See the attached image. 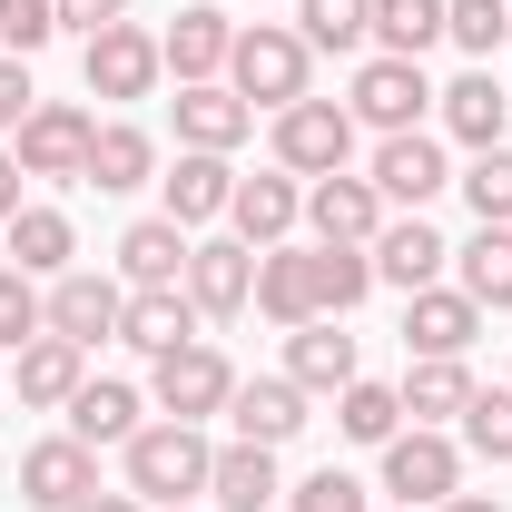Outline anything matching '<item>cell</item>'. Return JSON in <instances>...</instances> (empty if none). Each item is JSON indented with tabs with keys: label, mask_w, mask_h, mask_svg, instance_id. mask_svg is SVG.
Here are the masks:
<instances>
[{
	"label": "cell",
	"mask_w": 512,
	"mask_h": 512,
	"mask_svg": "<svg viewBox=\"0 0 512 512\" xmlns=\"http://www.w3.org/2000/svg\"><path fill=\"white\" fill-rule=\"evenodd\" d=\"M119 463H128V493H138V503H197L217 444H207L197 424H178V414H158V424H138L119 444Z\"/></svg>",
	"instance_id": "6da1fadb"
},
{
	"label": "cell",
	"mask_w": 512,
	"mask_h": 512,
	"mask_svg": "<svg viewBox=\"0 0 512 512\" xmlns=\"http://www.w3.org/2000/svg\"><path fill=\"white\" fill-rule=\"evenodd\" d=\"M306 79H316V50H306L286 20L237 30V50H227V89H237L247 109H296V99H306Z\"/></svg>",
	"instance_id": "7a4b0ae2"
},
{
	"label": "cell",
	"mask_w": 512,
	"mask_h": 512,
	"mask_svg": "<svg viewBox=\"0 0 512 512\" xmlns=\"http://www.w3.org/2000/svg\"><path fill=\"white\" fill-rule=\"evenodd\" d=\"M345 119L375 128V138H404V128L434 119V79H424V60H365L355 69V89H345Z\"/></svg>",
	"instance_id": "3957f363"
},
{
	"label": "cell",
	"mask_w": 512,
	"mask_h": 512,
	"mask_svg": "<svg viewBox=\"0 0 512 512\" xmlns=\"http://www.w3.org/2000/svg\"><path fill=\"white\" fill-rule=\"evenodd\" d=\"M79 79H89V99H158V79H168V50H158V30H138V20H109L99 40H79Z\"/></svg>",
	"instance_id": "277c9868"
},
{
	"label": "cell",
	"mask_w": 512,
	"mask_h": 512,
	"mask_svg": "<svg viewBox=\"0 0 512 512\" xmlns=\"http://www.w3.org/2000/svg\"><path fill=\"white\" fill-rule=\"evenodd\" d=\"M227 394H237V365L197 335L178 355H148V404L158 414H178V424H207V414H227Z\"/></svg>",
	"instance_id": "5b68a950"
},
{
	"label": "cell",
	"mask_w": 512,
	"mask_h": 512,
	"mask_svg": "<svg viewBox=\"0 0 512 512\" xmlns=\"http://www.w3.org/2000/svg\"><path fill=\"white\" fill-rule=\"evenodd\" d=\"M355 158V119H345V99H296V109H276V168L286 178H335Z\"/></svg>",
	"instance_id": "8992f818"
},
{
	"label": "cell",
	"mask_w": 512,
	"mask_h": 512,
	"mask_svg": "<svg viewBox=\"0 0 512 512\" xmlns=\"http://www.w3.org/2000/svg\"><path fill=\"white\" fill-rule=\"evenodd\" d=\"M384 493H394L404 512H434L444 493H463V444H453L444 424L394 434V444H384Z\"/></svg>",
	"instance_id": "52a82bcc"
},
{
	"label": "cell",
	"mask_w": 512,
	"mask_h": 512,
	"mask_svg": "<svg viewBox=\"0 0 512 512\" xmlns=\"http://www.w3.org/2000/svg\"><path fill=\"white\" fill-rule=\"evenodd\" d=\"M365 178H375V197L394 207V217H424V207H434V197L453 188V168H444V138H434V128L375 138V168H365Z\"/></svg>",
	"instance_id": "ba28073f"
},
{
	"label": "cell",
	"mask_w": 512,
	"mask_h": 512,
	"mask_svg": "<svg viewBox=\"0 0 512 512\" xmlns=\"http://www.w3.org/2000/svg\"><path fill=\"white\" fill-rule=\"evenodd\" d=\"M384 217H394V207L375 197V178H355V168L306 178V227H316V247H375Z\"/></svg>",
	"instance_id": "9c48e42d"
},
{
	"label": "cell",
	"mask_w": 512,
	"mask_h": 512,
	"mask_svg": "<svg viewBox=\"0 0 512 512\" xmlns=\"http://www.w3.org/2000/svg\"><path fill=\"white\" fill-rule=\"evenodd\" d=\"M99 493V453L79 444V434H50V444L20 453V503L30 512H79Z\"/></svg>",
	"instance_id": "30bf717a"
},
{
	"label": "cell",
	"mask_w": 512,
	"mask_h": 512,
	"mask_svg": "<svg viewBox=\"0 0 512 512\" xmlns=\"http://www.w3.org/2000/svg\"><path fill=\"white\" fill-rule=\"evenodd\" d=\"M178 286H188V306H197L207 325L247 316V296H256V247H237V237H197Z\"/></svg>",
	"instance_id": "8fae6325"
},
{
	"label": "cell",
	"mask_w": 512,
	"mask_h": 512,
	"mask_svg": "<svg viewBox=\"0 0 512 512\" xmlns=\"http://www.w3.org/2000/svg\"><path fill=\"white\" fill-rule=\"evenodd\" d=\"M227 424H237V444L286 453L296 434H306V384H296V375H237V394H227Z\"/></svg>",
	"instance_id": "7c38bea8"
},
{
	"label": "cell",
	"mask_w": 512,
	"mask_h": 512,
	"mask_svg": "<svg viewBox=\"0 0 512 512\" xmlns=\"http://www.w3.org/2000/svg\"><path fill=\"white\" fill-rule=\"evenodd\" d=\"M89 109H79V99H40V109H30V119H20V148H10V158H20V168H30V178H79V168H89Z\"/></svg>",
	"instance_id": "4fadbf2b"
},
{
	"label": "cell",
	"mask_w": 512,
	"mask_h": 512,
	"mask_svg": "<svg viewBox=\"0 0 512 512\" xmlns=\"http://www.w3.org/2000/svg\"><path fill=\"white\" fill-rule=\"evenodd\" d=\"M119 316H128V286H119V276H89V266L50 276V335H69V345H109Z\"/></svg>",
	"instance_id": "5bb4252c"
},
{
	"label": "cell",
	"mask_w": 512,
	"mask_h": 512,
	"mask_svg": "<svg viewBox=\"0 0 512 512\" xmlns=\"http://www.w3.org/2000/svg\"><path fill=\"white\" fill-rule=\"evenodd\" d=\"M365 256H375V286H394V296H424V286H444V266H453V247L424 227V217H384Z\"/></svg>",
	"instance_id": "9a60e30c"
},
{
	"label": "cell",
	"mask_w": 512,
	"mask_h": 512,
	"mask_svg": "<svg viewBox=\"0 0 512 512\" xmlns=\"http://www.w3.org/2000/svg\"><path fill=\"white\" fill-rule=\"evenodd\" d=\"M158 50H168V79L188 89V79H227V50H237V20L217 10V0H188L168 30H158Z\"/></svg>",
	"instance_id": "2e32d148"
},
{
	"label": "cell",
	"mask_w": 512,
	"mask_h": 512,
	"mask_svg": "<svg viewBox=\"0 0 512 512\" xmlns=\"http://www.w3.org/2000/svg\"><path fill=\"white\" fill-rule=\"evenodd\" d=\"M158 197H168L158 217H178V227L197 237V227H217V217H227V197H237V168H227L217 148H178V168L158 178Z\"/></svg>",
	"instance_id": "e0dca14e"
},
{
	"label": "cell",
	"mask_w": 512,
	"mask_h": 512,
	"mask_svg": "<svg viewBox=\"0 0 512 512\" xmlns=\"http://www.w3.org/2000/svg\"><path fill=\"white\" fill-rule=\"evenodd\" d=\"M266 325H316V247H256V296H247Z\"/></svg>",
	"instance_id": "ac0fdd59"
},
{
	"label": "cell",
	"mask_w": 512,
	"mask_h": 512,
	"mask_svg": "<svg viewBox=\"0 0 512 512\" xmlns=\"http://www.w3.org/2000/svg\"><path fill=\"white\" fill-rule=\"evenodd\" d=\"M306 217V178H286V168H266V178H237L227 197V227H237V247H286V227Z\"/></svg>",
	"instance_id": "d6986e66"
},
{
	"label": "cell",
	"mask_w": 512,
	"mask_h": 512,
	"mask_svg": "<svg viewBox=\"0 0 512 512\" xmlns=\"http://www.w3.org/2000/svg\"><path fill=\"white\" fill-rule=\"evenodd\" d=\"M158 178V138L138 119H99L89 128V168H79V188H99V197H128V188H148Z\"/></svg>",
	"instance_id": "ffe728a7"
},
{
	"label": "cell",
	"mask_w": 512,
	"mask_h": 512,
	"mask_svg": "<svg viewBox=\"0 0 512 512\" xmlns=\"http://www.w3.org/2000/svg\"><path fill=\"white\" fill-rule=\"evenodd\" d=\"M473 335H483V306H473L463 286L404 296V355H473Z\"/></svg>",
	"instance_id": "44dd1931"
},
{
	"label": "cell",
	"mask_w": 512,
	"mask_h": 512,
	"mask_svg": "<svg viewBox=\"0 0 512 512\" xmlns=\"http://www.w3.org/2000/svg\"><path fill=\"white\" fill-rule=\"evenodd\" d=\"M434 119H444V138H463V148H503V128H512V89L493 79V69H463L453 89H434Z\"/></svg>",
	"instance_id": "7402d4cb"
},
{
	"label": "cell",
	"mask_w": 512,
	"mask_h": 512,
	"mask_svg": "<svg viewBox=\"0 0 512 512\" xmlns=\"http://www.w3.org/2000/svg\"><path fill=\"white\" fill-rule=\"evenodd\" d=\"M197 335H207V316L188 306V286H138L119 316V345H138V355H178Z\"/></svg>",
	"instance_id": "603a6c76"
},
{
	"label": "cell",
	"mask_w": 512,
	"mask_h": 512,
	"mask_svg": "<svg viewBox=\"0 0 512 512\" xmlns=\"http://www.w3.org/2000/svg\"><path fill=\"white\" fill-rule=\"evenodd\" d=\"M10 384H20V404H40V414L60 404V414H69V394L89 384V345H69V335H30V345L10 355Z\"/></svg>",
	"instance_id": "cb8c5ba5"
},
{
	"label": "cell",
	"mask_w": 512,
	"mask_h": 512,
	"mask_svg": "<svg viewBox=\"0 0 512 512\" xmlns=\"http://www.w3.org/2000/svg\"><path fill=\"white\" fill-rule=\"evenodd\" d=\"M247 128H256V109L227 79H188V89H178V148H217V158H227Z\"/></svg>",
	"instance_id": "d4e9b609"
},
{
	"label": "cell",
	"mask_w": 512,
	"mask_h": 512,
	"mask_svg": "<svg viewBox=\"0 0 512 512\" xmlns=\"http://www.w3.org/2000/svg\"><path fill=\"white\" fill-rule=\"evenodd\" d=\"M286 375L306 384V394H345V384L365 375V365H355V335H345V316L296 325V335H286Z\"/></svg>",
	"instance_id": "484cf974"
},
{
	"label": "cell",
	"mask_w": 512,
	"mask_h": 512,
	"mask_svg": "<svg viewBox=\"0 0 512 512\" xmlns=\"http://www.w3.org/2000/svg\"><path fill=\"white\" fill-rule=\"evenodd\" d=\"M138 424H148V394L119 384V375H89L79 394H69V434H79L89 453H99V444H128Z\"/></svg>",
	"instance_id": "4316f807"
},
{
	"label": "cell",
	"mask_w": 512,
	"mask_h": 512,
	"mask_svg": "<svg viewBox=\"0 0 512 512\" xmlns=\"http://www.w3.org/2000/svg\"><path fill=\"white\" fill-rule=\"evenodd\" d=\"M188 227H178V217H138V227H128L119 237V286L128 296H138V286H178V276H188Z\"/></svg>",
	"instance_id": "83f0119b"
},
{
	"label": "cell",
	"mask_w": 512,
	"mask_h": 512,
	"mask_svg": "<svg viewBox=\"0 0 512 512\" xmlns=\"http://www.w3.org/2000/svg\"><path fill=\"white\" fill-rule=\"evenodd\" d=\"M276 493H286V473H276L266 444H217V463H207V503L217 512H266Z\"/></svg>",
	"instance_id": "f1b7e54d"
},
{
	"label": "cell",
	"mask_w": 512,
	"mask_h": 512,
	"mask_svg": "<svg viewBox=\"0 0 512 512\" xmlns=\"http://www.w3.org/2000/svg\"><path fill=\"white\" fill-rule=\"evenodd\" d=\"M0 247L20 276H69V256H79V227H69V207H20L10 227H0Z\"/></svg>",
	"instance_id": "f546056e"
},
{
	"label": "cell",
	"mask_w": 512,
	"mask_h": 512,
	"mask_svg": "<svg viewBox=\"0 0 512 512\" xmlns=\"http://www.w3.org/2000/svg\"><path fill=\"white\" fill-rule=\"evenodd\" d=\"M394 394H404L414 424H463V404H473V365H463V355H414Z\"/></svg>",
	"instance_id": "4dcf8cb0"
},
{
	"label": "cell",
	"mask_w": 512,
	"mask_h": 512,
	"mask_svg": "<svg viewBox=\"0 0 512 512\" xmlns=\"http://www.w3.org/2000/svg\"><path fill=\"white\" fill-rule=\"evenodd\" d=\"M453 276H463V296H473L483 316H503L512 306V227H473V237L453 247Z\"/></svg>",
	"instance_id": "1f68e13d"
},
{
	"label": "cell",
	"mask_w": 512,
	"mask_h": 512,
	"mask_svg": "<svg viewBox=\"0 0 512 512\" xmlns=\"http://www.w3.org/2000/svg\"><path fill=\"white\" fill-rule=\"evenodd\" d=\"M335 424H345V444H394V434H404V394H394V384H345V394H335Z\"/></svg>",
	"instance_id": "d6a6232c"
},
{
	"label": "cell",
	"mask_w": 512,
	"mask_h": 512,
	"mask_svg": "<svg viewBox=\"0 0 512 512\" xmlns=\"http://www.w3.org/2000/svg\"><path fill=\"white\" fill-rule=\"evenodd\" d=\"M444 40V0H375V50L384 60H424Z\"/></svg>",
	"instance_id": "836d02e7"
},
{
	"label": "cell",
	"mask_w": 512,
	"mask_h": 512,
	"mask_svg": "<svg viewBox=\"0 0 512 512\" xmlns=\"http://www.w3.org/2000/svg\"><path fill=\"white\" fill-rule=\"evenodd\" d=\"M296 40L306 50H365L375 40V0H296Z\"/></svg>",
	"instance_id": "e575fe53"
},
{
	"label": "cell",
	"mask_w": 512,
	"mask_h": 512,
	"mask_svg": "<svg viewBox=\"0 0 512 512\" xmlns=\"http://www.w3.org/2000/svg\"><path fill=\"white\" fill-rule=\"evenodd\" d=\"M375 296V256L365 247H316V316H355Z\"/></svg>",
	"instance_id": "d590c367"
},
{
	"label": "cell",
	"mask_w": 512,
	"mask_h": 512,
	"mask_svg": "<svg viewBox=\"0 0 512 512\" xmlns=\"http://www.w3.org/2000/svg\"><path fill=\"white\" fill-rule=\"evenodd\" d=\"M453 188L473 207V227H512V138L503 148H473V168H463Z\"/></svg>",
	"instance_id": "8d00e7d4"
},
{
	"label": "cell",
	"mask_w": 512,
	"mask_h": 512,
	"mask_svg": "<svg viewBox=\"0 0 512 512\" xmlns=\"http://www.w3.org/2000/svg\"><path fill=\"white\" fill-rule=\"evenodd\" d=\"M30 335H50V296H40V276L0 266V355H20Z\"/></svg>",
	"instance_id": "74e56055"
},
{
	"label": "cell",
	"mask_w": 512,
	"mask_h": 512,
	"mask_svg": "<svg viewBox=\"0 0 512 512\" xmlns=\"http://www.w3.org/2000/svg\"><path fill=\"white\" fill-rule=\"evenodd\" d=\"M444 40L473 50V60H493L512 40V0H444Z\"/></svg>",
	"instance_id": "f35d334b"
},
{
	"label": "cell",
	"mask_w": 512,
	"mask_h": 512,
	"mask_svg": "<svg viewBox=\"0 0 512 512\" xmlns=\"http://www.w3.org/2000/svg\"><path fill=\"white\" fill-rule=\"evenodd\" d=\"M463 453L512 463V384H503V394H483V384H473V404H463Z\"/></svg>",
	"instance_id": "ab89813d"
},
{
	"label": "cell",
	"mask_w": 512,
	"mask_h": 512,
	"mask_svg": "<svg viewBox=\"0 0 512 512\" xmlns=\"http://www.w3.org/2000/svg\"><path fill=\"white\" fill-rule=\"evenodd\" d=\"M50 40H60V0H0V50L10 60H30Z\"/></svg>",
	"instance_id": "60d3db41"
},
{
	"label": "cell",
	"mask_w": 512,
	"mask_h": 512,
	"mask_svg": "<svg viewBox=\"0 0 512 512\" xmlns=\"http://www.w3.org/2000/svg\"><path fill=\"white\" fill-rule=\"evenodd\" d=\"M286 512H375V503H365V483H355V473H335V463H325V473H306V483H286Z\"/></svg>",
	"instance_id": "b9f144b4"
},
{
	"label": "cell",
	"mask_w": 512,
	"mask_h": 512,
	"mask_svg": "<svg viewBox=\"0 0 512 512\" xmlns=\"http://www.w3.org/2000/svg\"><path fill=\"white\" fill-rule=\"evenodd\" d=\"M40 109V89H30V60H10L0 50V138H20V119Z\"/></svg>",
	"instance_id": "7bdbcfd3"
},
{
	"label": "cell",
	"mask_w": 512,
	"mask_h": 512,
	"mask_svg": "<svg viewBox=\"0 0 512 512\" xmlns=\"http://www.w3.org/2000/svg\"><path fill=\"white\" fill-rule=\"evenodd\" d=\"M109 20H128V0H60V30H79V40H99Z\"/></svg>",
	"instance_id": "ee69618b"
},
{
	"label": "cell",
	"mask_w": 512,
	"mask_h": 512,
	"mask_svg": "<svg viewBox=\"0 0 512 512\" xmlns=\"http://www.w3.org/2000/svg\"><path fill=\"white\" fill-rule=\"evenodd\" d=\"M20 178H30V168H20V158H10V148H0V227H10V217H20V207H30V197H20Z\"/></svg>",
	"instance_id": "f6af8a7d"
},
{
	"label": "cell",
	"mask_w": 512,
	"mask_h": 512,
	"mask_svg": "<svg viewBox=\"0 0 512 512\" xmlns=\"http://www.w3.org/2000/svg\"><path fill=\"white\" fill-rule=\"evenodd\" d=\"M434 512H512V503H493V493H444Z\"/></svg>",
	"instance_id": "bcb514c9"
},
{
	"label": "cell",
	"mask_w": 512,
	"mask_h": 512,
	"mask_svg": "<svg viewBox=\"0 0 512 512\" xmlns=\"http://www.w3.org/2000/svg\"><path fill=\"white\" fill-rule=\"evenodd\" d=\"M79 512H148V503H138V493H89Z\"/></svg>",
	"instance_id": "7dc6e473"
},
{
	"label": "cell",
	"mask_w": 512,
	"mask_h": 512,
	"mask_svg": "<svg viewBox=\"0 0 512 512\" xmlns=\"http://www.w3.org/2000/svg\"><path fill=\"white\" fill-rule=\"evenodd\" d=\"M148 512H197V503H148Z\"/></svg>",
	"instance_id": "c3c4849f"
},
{
	"label": "cell",
	"mask_w": 512,
	"mask_h": 512,
	"mask_svg": "<svg viewBox=\"0 0 512 512\" xmlns=\"http://www.w3.org/2000/svg\"><path fill=\"white\" fill-rule=\"evenodd\" d=\"M503 89H512V79H503Z\"/></svg>",
	"instance_id": "681fc988"
},
{
	"label": "cell",
	"mask_w": 512,
	"mask_h": 512,
	"mask_svg": "<svg viewBox=\"0 0 512 512\" xmlns=\"http://www.w3.org/2000/svg\"><path fill=\"white\" fill-rule=\"evenodd\" d=\"M503 50H512V40H503Z\"/></svg>",
	"instance_id": "f907efd6"
}]
</instances>
